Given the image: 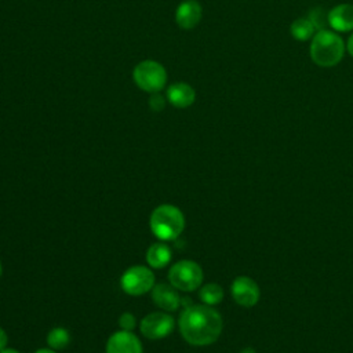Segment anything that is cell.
<instances>
[{
  "mask_svg": "<svg viewBox=\"0 0 353 353\" xmlns=\"http://www.w3.org/2000/svg\"><path fill=\"white\" fill-rule=\"evenodd\" d=\"M179 331L186 342L205 346L215 342L222 332L221 314L208 305H190L179 316Z\"/></svg>",
  "mask_w": 353,
  "mask_h": 353,
  "instance_id": "1",
  "label": "cell"
},
{
  "mask_svg": "<svg viewBox=\"0 0 353 353\" xmlns=\"http://www.w3.org/2000/svg\"><path fill=\"white\" fill-rule=\"evenodd\" d=\"M345 48L346 44L336 32L319 30L312 37L310 58L321 68H332L342 61Z\"/></svg>",
  "mask_w": 353,
  "mask_h": 353,
  "instance_id": "2",
  "label": "cell"
},
{
  "mask_svg": "<svg viewBox=\"0 0 353 353\" xmlns=\"http://www.w3.org/2000/svg\"><path fill=\"white\" fill-rule=\"evenodd\" d=\"M149 223L153 234L157 239L167 241L176 239L182 233L185 218L182 211L175 205L161 204L153 210Z\"/></svg>",
  "mask_w": 353,
  "mask_h": 353,
  "instance_id": "3",
  "label": "cell"
},
{
  "mask_svg": "<svg viewBox=\"0 0 353 353\" xmlns=\"http://www.w3.org/2000/svg\"><path fill=\"white\" fill-rule=\"evenodd\" d=\"M132 79L138 88L145 92H160L167 84V72L164 66L153 59L139 62L132 70Z\"/></svg>",
  "mask_w": 353,
  "mask_h": 353,
  "instance_id": "4",
  "label": "cell"
},
{
  "mask_svg": "<svg viewBox=\"0 0 353 353\" xmlns=\"http://www.w3.org/2000/svg\"><path fill=\"white\" fill-rule=\"evenodd\" d=\"M168 281L176 290L181 291H194L203 283V269L199 263L183 259L171 266L168 270Z\"/></svg>",
  "mask_w": 353,
  "mask_h": 353,
  "instance_id": "5",
  "label": "cell"
},
{
  "mask_svg": "<svg viewBox=\"0 0 353 353\" xmlns=\"http://www.w3.org/2000/svg\"><path fill=\"white\" fill-rule=\"evenodd\" d=\"M120 284L123 291L127 292L128 295H143L153 288L154 274L146 266H132L123 273Z\"/></svg>",
  "mask_w": 353,
  "mask_h": 353,
  "instance_id": "6",
  "label": "cell"
},
{
  "mask_svg": "<svg viewBox=\"0 0 353 353\" xmlns=\"http://www.w3.org/2000/svg\"><path fill=\"white\" fill-rule=\"evenodd\" d=\"M141 332L149 339L165 338L174 330V319L164 312H153L141 321Z\"/></svg>",
  "mask_w": 353,
  "mask_h": 353,
  "instance_id": "7",
  "label": "cell"
},
{
  "mask_svg": "<svg viewBox=\"0 0 353 353\" xmlns=\"http://www.w3.org/2000/svg\"><path fill=\"white\" fill-rule=\"evenodd\" d=\"M232 296L243 307H252L259 301V287L258 284L247 276H239L233 280L232 287Z\"/></svg>",
  "mask_w": 353,
  "mask_h": 353,
  "instance_id": "8",
  "label": "cell"
},
{
  "mask_svg": "<svg viewBox=\"0 0 353 353\" xmlns=\"http://www.w3.org/2000/svg\"><path fill=\"white\" fill-rule=\"evenodd\" d=\"M106 353H142V345L131 331L121 330L109 336Z\"/></svg>",
  "mask_w": 353,
  "mask_h": 353,
  "instance_id": "9",
  "label": "cell"
},
{
  "mask_svg": "<svg viewBox=\"0 0 353 353\" xmlns=\"http://www.w3.org/2000/svg\"><path fill=\"white\" fill-rule=\"evenodd\" d=\"M203 17V7L197 0L182 1L175 11V21L181 29L189 30L199 25Z\"/></svg>",
  "mask_w": 353,
  "mask_h": 353,
  "instance_id": "10",
  "label": "cell"
},
{
  "mask_svg": "<svg viewBox=\"0 0 353 353\" xmlns=\"http://www.w3.org/2000/svg\"><path fill=\"white\" fill-rule=\"evenodd\" d=\"M152 299L160 309L165 312H174L181 305V296L176 292V288L170 283H160L153 285Z\"/></svg>",
  "mask_w": 353,
  "mask_h": 353,
  "instance_id": "11",
  "label": "cell"
},
{
  "mask_svg": "<svg viewBox=\"0 0 353 353\" xmlns=\"http://www.w3.org/2000/svg\"><path fill=\"white\" fill-rule=\"evenodd\" d=\"M165 98L168 99V102L179 109H185L189 108L190 105H193L194 99H196V92L193 90V87L188 83H174L167 88V94Z\"/></svg>",
  "mask_w": 353,
  "mask_h": 353,
  "instance_id": "12",
  "label": "cell"
},
{
  "mask_svg": "<svg viewBox=\"0 0 353 353\" xmlns=\"http://www.w3.org/2000/svg\"><path fill=\"white\" fill-rule=\"evenodd\" d=\"M328 25L335 32L353 30V6L338 4L328 12Z\"/></svg>",
  "mask_w": 353,
  "mask_h": 353,
  "instance_id": "13",
  "label": "cell"
},
{
  "mask_svg": "<svg viewBox=\"0 0 353 353\" xmlns=\"http://www.w3.org/2000/svg\"><path fill=\"white\" fill-rule=\"evenodd\" d=\"M171 256H172L171 248L163 243H154L146 251V262L156 269H160L168 265L171 261Z\"/></svg>",
  "mask_w": 353,
  "mask_h": 353,
  "instance_id": "14",
  "label": "cell"
},
{
  "mask_svg": "<svg viewBox=\"0 0 353 353\" xmlns=\"http://www.w3.org/2000/svg\"><path fill=\"white\" fill-rule=\"evenodd\" d=\"M291 34L295 40H299V41H306L309 39H312L316 33V29L313 26V23L309 21V18H299V19H295L292 23H291Z\"/></svg>",
  "mask_w": 353,
  "mask_h": 353,
  "instance_id": "15",
  "label": "cell"
},
{
  "mask_svg": "<svg viewBox=\"0 0 353 353\" xmlns=\"http://www.w3.org/2000/svg\"><path fill=\"white\" fill-rule=\"evenodd\" d=\"M199 296H200L203 303H205L208 306H214V305H218L222 301L223 290L216 283H208V284H204L200 288Z\"/></svg>",
  "mask_w": 353,
  "mask_h": 353,
  "instance_id": "16",
  "label": "cell"
},
{
  "mask_svg": "<svg viewBox=\"0 0 353 353\" xmlns=\"http://www.w3.org/2000/svg\"><path fill=\"white\" fill-rule=\"evenodd\" d=\"M70 342V335L69 332L62 328V327H55L52 328L48 335H47V343L51 349L54 350H59V349H65Z\"/></svg>",
  "mask_w": 353,
  "mask_h": 353,
  "instance_id": "17",
  "label": "cell"
},
{
  "mask_svg": "<svg viewBox=\"0 0 353 353\" xmlns=\"http://www.w3.org/2000/svg\"><path fill=\"white\" fill-rule=\"evenodd\" d=\"M307 18L313 23V26L317 32L324 30L325 26L328 25V12H325L323 8H313L309 12Z\"/></svg>",
  "mask_w": 353,
  "mask_h": 353,
  "instance_id": "18",
  "label": "cell"
},
{
  "mask_svg": "<svg viewBox=\"0 0 353 353\" xmlns=\"http://www.w3.org/2000/svg\"><path fill=\"white\" fill-rule=\"evenodd\" d=\"M149 106L153 112H161L165 108V98L160 92H153L149 98Z\"/></svg>",
  "mask_w": 353,
  "mask_h": 353,
  "instance_id": "19",
  "label": "cell"
},
{
  "mask_svg": "<svg viewBox=\"0 0 353 353\" xmlns=\"http://www.w3.org/2000/svg\"><path fill=\"white\" fill-rule=\"evenodd\" d=\"M119 325H120L121 330H124V331H131V330L135 328V317H134L131 313L125 312V313H123V314L120 316V319H119Z\"/></svg>",
  "mask_w": 353,
  "mask_h": 353,
  "instance_id": "20",
  "label": "cell"
},
{
  "mask_svg": "<svg viewBox=\"0 0 353 353\" xmlns=\"http://www.w3.org/2000/svg\"><path fill=\"white\" fill-rule=\"evenodd\" d=\"M7 345V334L3 328H0V350L4 349Z\"/></svg>",
  "mask_w": 353,
  "mask_h": 353,
  "instance_id": "21",
  "label": "cell"
},
{
  "mask_svg": "<svg viewBox=\"0 0 353 353\" xmlns=\"http://www.w3.org/2000/svg\"><path fill=\"white\" fill-rule=\"evenodd\" d=\"M346 50H347V52L353 57V33L350 34V37H349V40H347V44H346Z\"/></svg>",
  "mask_w": 353,
  "mask_h": 353,
  "instance_id": "22",
  "label": "cell"
},
{
  "mask_svg": "<svg viewBox=\"0 0 353 353\" xmlns=\"http://www.w3.org/2000/svg\"><path fill=\"white\" fill-rule=\"evenodd\" d=\"M0 353H19V352H17L15 349H8V347H4V349H1V350H0Z\"/></svg>",
  "mask_w": 353,
  "mask_h": 353,
  "instance_id": "23",
  "label": "cell"
},
{
  "mask_svg": "<svg viewBox=\"0 0 353 353\" xmlns=\"http://www.w3.org/2000/svg\"><path fill=\"white\" fill-rule=\"evenodd\" d=\"M34 353H55L52 349H39L37 352H34Z\"/></svg>",
  "mask_w": 353,
  "mask_h": 353,
  "instance_id": "24",
  "label": "cell"
},
{
  "mask_svg": "<svg viewBox=\"0 0 353 353\" xmlns=\"http://www.w3.org/2000/svg\"><path fill=\"white\" fill-rule=\"evenodd\" d=\"M241 353H255L254 350H251V349H245V350H243Z\"/></svg>",
  "mask_w": 353,
  "mask_h": 353,
  "instance_id": "25",
  "label": "cell"
},
{
  "mask_svg": "<svg viewBox=\"0 0 353 353\" xmlns=\"http://www.w3.org/2000/svg\"><path fill=\"white\" fill-rule=\"evenodd\" d=\"M0 276H1V263H0Z\"/></svg>",
  "mask_w": 353,
  "mask_h": 353,
  "instance_id": "26",
  "label": "cell"
}]
</instances>
